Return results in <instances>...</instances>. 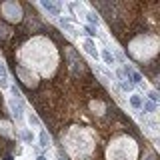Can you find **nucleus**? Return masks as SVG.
Masks as SVG:
<instances>
[{"label":"nucleus","instance_id":"9","mask_svg":"<svg viewBox=\"0 0 160 160\" xmlns=\"http://www.w3.org/2000/svg\"><path fill=\"white\" fill-rule=\"evenodd\" d=\"M26 118H28V122L32 124V126H36V128H40V120L36 118V114H32V112H30V114H28Z\"/></svg>","mask_w":160,"mask_h":160},{"label":"nucleus","instance_id":"1","mask_svg":"<svg viewBox=\"0 0 160 160\" xmlns=\"http://www.w3.org/2000/svg\"><path fill=\"white\" fill-rule=\"evenodd\" d=\"M82 48L86 50V52H88V54H90V56H92V58H96V60H98L100 52L96 50V42H94L92 38H84V40H82Z\"/></svg>","mask_w":160,"mask_h":160},{"label":"nucleus","instance_id":"2","mask_svg":"<svg viewBox=\"0 0 160 160\" xmlns=\"http://www.w3.org/2000/svg\"><path fill=\"white\" fill-rule=\"evenodd\" d=\"M0 86L2 88H8V70H6V64L0 60Z\"/></svg>","mask_w":160,"mask_h":160},{"label":"nucleus","instance_id":"12","mask_svg":"<svg viewBox=\"0 0 160 160\" xmlns=\"http://www.w3.org/2000/svg\"><path fill=\"white\" fill-rule=\"evenodd\" d=\"M120 88L126 90V92H130V90L134 88V84H132V82H120Z\"/></svg>","mask_w":160,"mask_h":160},{"label":"nucleus","instance_id":"10","mask_svg":"<svg viewBox=\"0 0 160 160\" xmlns=\"http://www.w3.org/2000/svg\"><path fill=\"white\" fill-rule=\"evenodd\" d=\"M22 140H24V142H32V140H34V134L30 132V130H22Z\"/></svg>","mask_w":160,"mask_h":160},{"label":"nucleus","instance_id":"11","mask_svg":"<svg viewBox=\"0 0 160 160\" xmlns=\"http://www.w3.org/2000/svg\"><path fill=\"white\" fill-rule=\"evenodd\" d=\"M88 22H90V24H96V26H98V24H100V18H98L94 12H88Z\"/></svg>","mask_w":160,"mask_h":160},{"label":"nucleus","instance_id":"7","mask_svg":"<svg viewBox=\"0 0 160 160\" xmlns=\"http://www.w3.org/2000/svg\"><path fill=\"white\" fill-rule=\"evenodd\" d=\"M40 146H42V148H48L50 146V138H48L46 130H40Z\"/></svg>","mask_w":160,"mask_h":160},{"label":"nucleus","instance_id":"14","mask_svg":"<svg viewBox=\"0 0 160 160\" xmlns=\"http://www.w3.org/2000/svg\"><path fill=\"white\" fill-rule=\"evenodd\" d=\"M36 160H46V156H38V158H36Z\"/></svg>","mask_w":160,"mask_h":160},{"label":"nucleus","instance_id":"8","mask_svg":"<svg viewBox=\"0 0 160 160\" xmlns=\"http://www.w3.org/2000/svg\"><path fill=\"white\" fill-rule=\"evenodd\" d=\"M142 108L146 114H154V110H156V104L150 102V100H146V102H142Z\"/></svg>","mask_w":160,"mask_h":160},{"label":"nucleus","instance_id":"5","mask_svg":"<svg viewBox=\"0 0 160 160\" xmlns=\"http://www.w3.org/2000/svg\"><path fill=\"white\" fill-rule=\"evenodd\" d=\"M142 102H144V100L140 98L138 94H132V96H130V106H132V108L140 110V108H142Z\"/></svg>","mask_w":160,"mask_h":160},{"label":"nucleus","instance_id":"13","mask_svg":"<svg viewBox=\"0 0 160 160\" xmlns=\"http://www.w3.org/2000/svg\"><path fill=\"white\" fill-rule=\"evenodd\" d=\"M148 96H150V102H154V104L158 102V92H156V90H150Z\"/></svg>","mask_w":160,"mask_h":160},{"label":"nucleus","instance_id":"3","mask_svg":"<svg viewBox=\"0 0 160 160\" xmlns=\"http://www.w3.org/2000/svg\"><path fill=\"white\" fill-rule=\"evenodd\" d=\"M42 8L48 10L52 16H60V6L58 4H52V2H42Z\"/></svg>","mask_w":160,"mask_h":160},{"label":"nucleus","instance_id":"4","mask_svg":"<svg viewBox=\"0 0 160 160\" xmlns=\"http://www.w3.org/2000/svg\"><path fill=\"white\" fill-rule=\"evenodd\" d=\"M102 60H104V64H108V66H114V56H112V52H110L108 48L102 50Z\"/></svg>","mask_w":160,"mask_h":160},{"label":"nucleus","instance_id":"6","mask_svg":"<svg viewBox=\"0 0 160 160\" xmlns=\"http://www.w3.org/2000/svg\"><path fill=\"white\" fill-rule=\"evenodd\" d=\"M10 108H12L14 116H16L18 120H22V106H20V104H16L14 100H10Z\"/></svg>","mask_w":160,"mask_h":160}]
</instances>
